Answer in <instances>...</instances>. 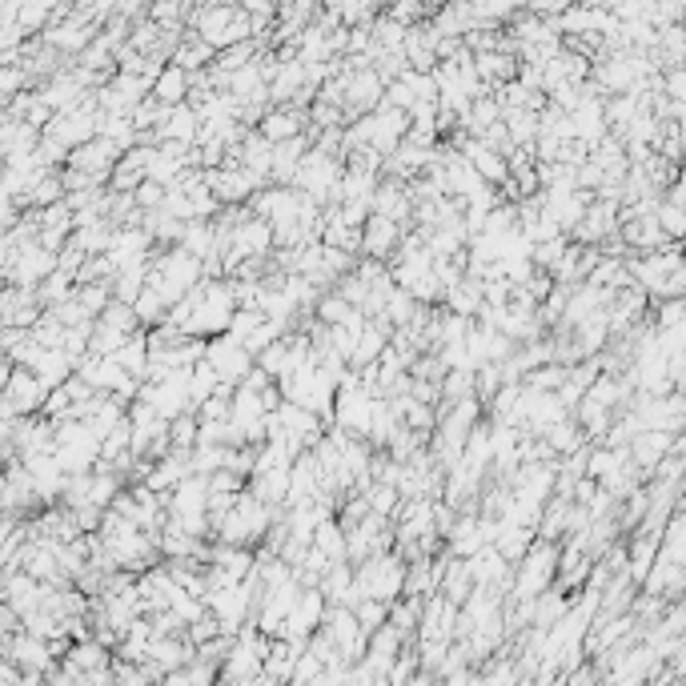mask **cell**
<instances>
[{"label":"cell","instance_id":"obj_1","mask_svg":"<svg viewBox=\"0 0 686 686\" xmlns=\"http://www.w3.org/2000/svg\"><path fill=\"white\" fill-rule=\"evenodd\" d=\"M406 574H410V562L398 550H382V554H370L366 562H358V586L366 598L398 602L406 594Z\"/></svg>","mask_w":686,"mask_h":686},{"label":"cell","instance_id":"obj_2","mask_svg":"<svg viewBox=\"0 0 686 686\" xmlns=\"http://www.w3.org/2000/svg\"><path fill=\"white\" fill-rule=\"evenodd\" d=\"M193 29L221 53L237 41H249L253 37V21L245 13V5H201L197 17H193Z\"/></svg>","mask_w":686,"mask_h":686},{"label":"cell","instance_id":"obj_3","mask_svg":"<svg viewBox=\"0 0 686 686\" xmlns=\"http://www.w3.org/2000/svg\"><path fill=\"white\" fill-rule=\"evenodd\" d=\"M49 394H53V386L37 370L9 362V370H5V418H13V414H41Z\"/></svg>","mask_w":686,"mask_h":686},{"label":"cell","instance_id":"obj_4","mask_svg":"<svg viewBox=\"0 0 686 686\" xmlns=\"http://www.w3.org/2000/svg\"><path fill=\"white\" fill-rule=\"evenodd\" d=\"M374 402H378V394L370 390V386H362V378H358V370L341 382V390H337V402H333V422L337 426H346L350 434H370V418H374Z\"/></svg>","mask_w":686,"mask_h":686},{"label":"cell","instance_id":"obj_5","mask_svg":"<svg viewBox=\"0 0 686 686\" xmlns=\"http://www.w3.org/2000/svg\"><path fill=\"white\" fill-rule=\"evenodd\" d=\"M209 362H213V370L221 374V382H241L253 366H257V354L245 346V341L237 337V333H217V337H209V354H205Z\"/></svg>","mask_w":686,"mask_h":686},{"label":"cell","instance_id":"obj_6","mask_svg":"<svg viewBox=\"0 0 686 686\" xmlns=\"http://www.w3.org/2000/svg\"><path fill=\"white\" fill-rule=\"evenodd\" d=\"M402 237H406V225H402V221H394V217H386V213H370V221H366V245H362V253H366V257L394 261V253H398Z\"/></svg>","mask_w":686,"mask_h":686},{"label":"cell","instance_id":"obj_7","mask_svg":"<svg viewBox=\"0 0 686 686\" xmlns=\"http://www.w3.org/2000/svg\"><path fill=\"white\" fill-rule=\"evenodd\" d=\"M273 145H281V141H293V137H301V133H309V109H301V105H273L265 117H261V125H257Z\"/></svg>","mask_w":686,"mask_h":686},{"label":"cell","instance_id":"obj_8","mask_svg":"<svg viewBox=\"0 0 686 686\" xmlns=\"http://www.w3.org/2000/svg\"><path fill=\"white\" fill-rule=\"evenodd\" d=\"M474 73L494 93V89H502L506 81H514L522 73V61H518V53H474Z\"/></svg>","mask_w":686,"mask_h":686},{"label":"cell","instance_id":"obj_9","mask_svg":"<svg viewBox=\"0 0 686 686\" xmlns=\"http://www.w3.org/2000/svg\"><path fill=\"white\" fill-rule=\"evenodd\" d=\"M201 113H197V105H173V113H169V121L161 125V141H185V145H197L201 141Z\"/></svg>","mask_w":686,"mask_h":686},{"label":"cell","instance_id":"obj_10","mask_svg":"<svg viewBox=\"0 0 686 686\" xmlns=\"http://www.w3.org/2000/svg\"><path fill=\"white\" fill-rule=\"evenodd\" d=\"M189 93H193V73L169 61V65L161 69L157 85H153V97H157V101H165V105H185V101H189Z\"/></svg>","mask_w":686,"mask_h":686},{"label":"cell","instance_id":"obj_11","mask_svg":"<svg viewBox=\"0 0 686 686\" xmlns=\"http://www.w3.org/2000/svg\"><path fill=\"white\" fill-rule=\"evenodd\" d=\"M313 546H317L329 562H350V534H346V526L337 522V514H333V518H325V522L317 526Z\"/></svg>","mask_w":686,"mask_h":686},{"label":"cell","instance_id":"obj_12","mask_svg":"<svg viewBox=\"0 0 686 686\" xmlns=\"http://www.w3.org/2000/svg\"><path fill=\"white\" fill-rule=\"evenodd\" d=\"M217 61V49L193 29V33H185V41L177 45V53H173V65H181V69H189V73H201V69H209Z\"/></svg>","mask_w":686,"mask_h":686},{"label":"cell","instance_id":"obj_13","mask_svg":"<svg viewBox=\"0 0 686 686\" xmlns=\"http://www.w3.org/2000/svg\"><path fill=\"white\" fill-rule=\"evenodd\" d=\"M181 245H185L189 253H197L201 261H205L209 253H217V225H213V217H193V221L185 225Z\"/></svg>","mask_w":686,"mask_h":686},{"label":"cell","instance_id":"obj_14","mask_svg":"<svg viewBox=\"0 0 686 686\" xmlns=\"http://www.w3.org/2000/svg\"><path fill=\"white\" fill-rule=\"evenodd\" d=\"M169 434H173V450H193L201 442V418H197V410L177 414L173 426H169Z\"/></svg>","mask_w":686,"mask_h":686},{"label":"cell","instance_id":"obj_15","mask_svg":"<svg viewBox=\"0 0 686 686\" xmlns=\"http://www.w3.org/2000/svg\"><path fill=\"white\" fill-rule=\"evenodd\" d=\"M546 442L554 446V454H574V450L582 446V422H570V418L554 422V426L546 430Z\"/></svg>","mask_w":686,"mask_h":686},{"label":"cell","instance_id":"obj_16","mask_svg":"<svg viewBox=\"0 0 686 686\" xmlns=\"http://www.w3.org/2000/svg\"><path fill=\"white\" fill-rule=\"evenodd\" d=\"M366 498H370V506L378 510V514H398V506H402V490L394 486V482H370L366 490H362Z\"/></svg>","mask_w":686,"mask_h":686},{"label":"cell","instance_id":"obj_17","mask_svg":"<svg viewBox=\"0 0 686 686\" xmlns=\"http://www.w3.org/2000/svg\"><path fill=\"white\" fill-rule=\"evenodd\" d=\"M354 614H358V622L366 626V634H374L378 626L390 622V602H386V598H362V602L354 606Z\"/></svg>","mask_w":686,"mask_h":686},{"label":"cell","instance_id":"obj_18","mask_svg":"<svg viewBox=\"0 0 686 686\" xmlns=\"http://www.w3.org/2000/svg\"><path fill=\"white\" fill-rule=\"evenodd\" d=\"M165 197H169V185H161V181H153V177H145V181L137 185V201H141V209H161V205H165Z\"/></svg>","mask_w":686,"mask_h":686},{"label":"cell","instance_id":"obj_19","mask_svg":"<svg viewBox=\"0 0 686 686\" xmlns=\"http://www.w3.org/2000/svg\"><path fill=\"white\" fill-rule=\"evenodd\" d=\"M574 5H582V0H530V13H538V17H546V21H558L562 13H570Z\"/></svg>","mask_w":686,"mask_h":686}]
</instances>
